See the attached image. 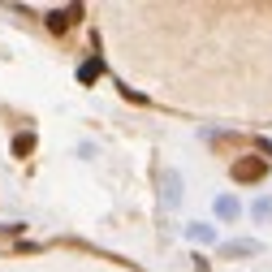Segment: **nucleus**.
<instances>
[{"label": "nucleus", "instance_id": "nucleus-1", "mask_svg": "<svg viewBox=\"0 0 272 272\" xmlns=\"http://www.w3.org/2000/svg\"><path fill=\"white\" fill-rule=\"evenodd\" d=\"M233 173H238V177H259V173H263V164H238Z\"/></svg>", "mask_w": 272, "mask_h": 272}, {"label": "nucleus", "instance_id": "nucleus-2", "mask_svg": "<svg viewBox=\"0 0 272 272\" xmlns=\"http://www.w3.org/2000/svg\"><path fill=\"white\" fill-rule=\"evenodd\" d=\"M31 143H35L31 134H22V139H13V152H31Z\"/></svg>", "mask_w": 272, "mask_h": 272}]
</instances>
